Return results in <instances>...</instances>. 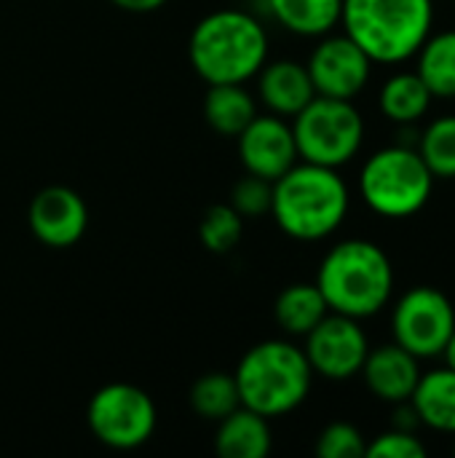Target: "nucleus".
Masks as SVG:
<instances>
[{
	"mask_svg": "<svg viewBox=\"0 0 455 458\" xmlns=\"http://www.w3.org/2000/svg\"><path fill=\"white\" fill-rule=\"evenodd\" d=\"M188 59L209 86L247 83L268 62V32L255 13L220 8L193 27Z\"/></svg>",
	"mask_w": 455,
	"mask_h": 458,
	"instance_id": "nucleus-3",
	"label": "nucleus"
},
{
	"mask_svg": "<svg viewBox=\"0 0 455 458\" xmlns=\"http://www.w3.org/2000/svg\"><path fill=\"white\" fill-rule=\"evenodd\" d=\"M271 199H274V182L247 172V174L231 188L228 204H231L241 217H260V215H271Z\"/></svg>",
	"mask_w": 455,
	"mask_h": 458,
	"instance_id": "nucleus-27",
	"label": "nucleus"
},
{
	"mask_svg": "<svg viewBox=\"0 0 455 458\" xmlns=\"http://www.w3.org/2000/svg\"><path fill=\"white\" fill-rule=\"evenodd\" d=\"M241 236H244V217L231 204H212L198 223V239L215 255H225L236 250Z\"/></svg>",
	"mask_w": 455,
	"mask_h": 458,
	"instance_id": "nucleus-25",
	"label": "nucleus"
},
{
	"mask_svg": "<svg viewBox=\"0 0 455 458\" xmlns=\"http://www.w3.org/2000/svg\"><path fill=\"white\" fill-rule=\"evenodd\" d=\"M327 314L330 306L316 282H295L284 287L274 303V319L290 338H306Z\"/></svg>",
	"mask_w": 455,
	"mask_h": 458,
	"instance_id": "nucleus-18",
	"label": "nucleus"
},
{
	"mask_svg": "<svg viewBox=\"0 0 455 458\" xmlns=\"http://www.w3.org/2000/svg\"><path fill=\"white\" fill-rule=\"evenodd\" d=\"M27 220L40 244L51 250H67L83 239L88 228V207L72 188L48 185L29 201Z\"/></svg>",
	"mask_w": 455,
	"mask_h": 458,
	"instance_id": "nucleus-13",
	"label": "nucleus"
},
{
	"mask_svg": "<svg viewBox=\"0 0 455 458\" xmlns=\"http://www.w3.org/2000/svg\"><path fill=\"white\" fill-rule=\"evenodd\" d=\"M110 3L129 13H150V11H158L161 5H166L169 0H110Z\"/></svg>",
	"mask_w": 455,
	"mask_h": 458,
	"instance_id": "nucleus-30",
	"label": "nucleus"
},
{
	"mask_svg": "<svg viewBox=\"0 0 455 458\" xmlns=\"http://www.w3.org/2000/svg\"><path fill=\"white\" fill-rule=\"evenodd\" d=\"M453 3H455V0H453Z\"/></svg>",
	"mask_w": 455,
	"mask_h": 458,
	"instance_id": "nucleus-34",
	"label": "nucleus"
},
{
	"mask_svg": "<svg viewBox=\"0 0 455 458\" xmlns=\"http://www.w3.org/2000/svg\"><path fill=\"white\" fill-rule=\"evenodd\" d=\"M437 177L416 148L386 145L375 150L359 169V196L370 212L386 220H405L418 215L432 193Z\"/></svg>",
	"mask_w": 455,
	"mask_h": 458,
	"instance_id": "nucleus-6",
	"label": "nucleus"
},
{
	"mask_svg": "<svg viewBox=\"0 0 455 458\" xmlns=\"http://www.w3.org/2000/svg\"><path fill=\"white\" fill-rule=\"evenodd\" d=\"M392 427H394V429H405V432H418V429H421L418 411L413 408V403H410V400H405V403H397V405H394Z\"/></svg>",
	"mask_w": 455,
	"mask_h": 458,
	"instance_id": "nucleus-29",
	"label": "nucleus"
},
{
	"mask_svg": "<svg viewBox=\"0 0 455 458\" xmlns=\"http://www.w3.org/2000/svg\"><path fill=\"white\" fill-rule=\"evenodd\" d=\"M432 102H434V97L418 72H394L383 81V86L378 91L381 113L397 126L418 123L429 113Z\"/></svg>",
	"mask_w": 455,
	"mask_h": 458,
	"instance_id": "nucleus-21",
	"label": "nucleus"
},
{
	"mask_svg": "<svg viewBox=\"0 0 455 458\" xmlns=\"http://www.w3.org/2000/svg\"><path fill=\"white\" fill-rule=\"evenodd\" d=\"M349 209V185L333 166L298 161L274 180L271 215L290 239L322 242L343 225Z\"/></svg>",
	"mask_w": 455,
	"mask_h": 458,
	"instance_id": "nucleus-1",
	"label": "nucleus"
},
{
	"mask_svg": "<svg viewBox=\"0 0 455 458\" xmlns=\"http://www.w3.org/2000/svg\"><path fill=\"white\" fill-rule=\"evenodd\" d=\"M394 266L370 239H346L327 250L316 271V287L330 311L354 319L381 314L394 298Z\"/></svg>",
	"mask_w": 455,
	"mask_h": 458,
	"instance_id": "nucleus-2",
	"label": "nucleus"
},
{
	"mask_svg": "<svg viewBox=\"0 0 455 458\" xmlns=\"http://www.w3.org/2000/svg\"><path fill=\"white\" fill-rule=\"evenodd\" d=\"M249 3H252V5H257V8H263V11L268 8V0H249Z\"/></svg>",
	"mask_w": 455,
	"mask_h": 458,
	"instance_id": "nucleus-32",
	"label": "nucleus"
},
{
	"mask_svg": "<svg viewBox=\"0 0 455 458\" xmlns=\"http://www.w3.org/2000/svg\"><path fill=\"white\" fill-rule=\"evenodd\" d=\"M241 405L271 419H282L298 411L311 392L314 370L303 346L287 338H271L255 344L233 373Z\"/></svg>",
	"mask_w": 455,
	"mask_h": 458,
	"instance_id": "nucleus-5",
	"label": "nucleus"
},
{
	"mask_svg": "<svg viewBox=\"0 0 455 458\" xmlns=\"http://www.w3.org/2000/svg\"><path fill=\"white\" fill-rule=\"evenodd\" d=\"M421 360L394 341L375 349L370 346L365 365L359 370L370 394L389 405L410 400L421 381Z\"/></svg>",
	"mask_w": 455,
	"mask_h": 458,
	"instance_id": "nucleus-14",
	"label": "nucleus"
},
{
	"mask_svg": "<svg viewBox=\"0 0 455 458\" xmlns=\"http://www.w3.org/2000/svg\"><path fill=\"white\" fill-rule=\"evenodd\" d=\"M413 408L418 411L421 427L442 435H455V370L437 368L421 373V381L410 397Z\"/></svg>",
	"mask_w": 455,
	"mask_h": 458,
	"instance_id": "nucleus-17",
	"label": "nucleus"
},
{
	"mask_svg": "<svg viewBox=\"0 0 455 458\" xmlns=\"http://www.w3.org/2000/svg\"><path fill=\"white\" fill-rule=\"evenodd\" d=\"M453 456H455V435H453Z\"/></svg>",
	"mask_w": 455,
	"mask_h": 458,
	"instance_id": "nucleus-33",
	"label": "nucleus"
},
{
	"mask_svg": "<svg viewBox=\"0 0 455 458\" xmlns=\"http://www.w3.org/2000/svg\"><path fill=\"white\" fill-rule=\"evenodd\" d=\"M292 134L300 161L341 169L365 142V118L351 99L314 97L295 118Z\"/></svg>",
	"mask_w": 455,
	"mask_h": 458,
	"instance_id": "nucleus-7",
	"label": "nucleus"
},
{
	"mask_svg": "<svg viewBox=\"0 0 455 458\" xmlns=\"http://www.w3.org/2000/svg\"><path fill=\"white\" fill-rule=\"evenodd\" d=\"M416 72L434 99H455V30L434 32L418 48Z\"/></svg>",
	"mask_w": 455,
	"mask_h": 458,
	"instance_id": "nucleus-22",
	"label": "nucleus"
},
{
	"mask_svg": "<svg viewBox=\"0 0 455 458\" xmlns=\"http://www.w3.org/2000/svg\"><path fill=\"white\" fill-rule=\"evenodd\" d=\"M440 357H445V365L455 370V330L451 333V338H448V344H445V349H442V354Z\"/></svg>",
	"mask_w": 455,
	"mask_h": 458,
	"instance_id": "nucleus-31",
	"label": "nucleus"
},
{
	"mask_svg": "<svg viewBox=\"0 0 455 458\" xmlns=\"http://www.w3.org/2000/svg\"><path fill=\"white\" fill-rule=\"evenodd\" d=\"M190 408L196 411V416H201L204 421H220L228 413H233L236 408H241V397H239V386L233 373H204L193 386H190Z\"/></svg>",
	"mask_w": 455,
	"mask_h": 458,
	"instance_id": "nucleus-23",
	"label": "nucleus"
},
{
	"mask_svg": "<svg viewBox=\"0 0 455 458\" xmlns=\"http://www.w3.org/2000/svg\"><path fill=\"white\" fill-rule=\"evenodd\" d=\"M236 140L244 172L263 180L274 182L300 161L292 123H287V118L282 115H255Z\"/></svg>",
	"mask_w": 455,
	"mask_h": 458,
	"instance_id": "nucleus-12",
	"label": "nucleus"
},
{
	"mask_svg": "<svg viewBox=\"0 0 455 458\" xmlns=\"http://www.w3.org/2000/svg\"><path fill=\"white\" fill-rule=\"evenodd\" d=\"M416 150L437 180H455V115L429 121L418 134Z\"/></svg>",
	"mask_w": 455,
	"mask_h": 458,
	"instance_id": "nucleus-24",
	"label": "nucleus"
},
{
	"mask_svg": "<svg viewBox=\"0 0 455 458\" xmlns=\"http://www.w3.org/2000/svg\"><path fill=\"white\" fill-rule=\"evenodd\" d=\"M455 330L453 301L432 287L418 284L400 295L392 306V338L421 362L442 354L451 333Z\"/></svg>",
	"mask_w": 455,
	"mask_h": 458,
	"instance_id": "nucleus-9",
	"label": "nucleus"
},
{
	"mask_svg": "<svg viewBox=\"0 0 455 458\" xmlns=\"http://www.w3.org/2000/svg\"><path fill=\"white\" fill-rule=\"evenodd\" d=\"M341 27L373 64H400L432 35L434 0H343Z\"/></svg>",
	"mask_w": 455,
	"mask_h": 458,
	"instance_id": "nucleus-4",
	"label": "nucleus"
},
{
	"mask_svg": "<svg viewBox=\"0 0 455 458\" xmlns=\"http://www.w3.org/2000/svg\"><path fill=\"white\" fill-rule=\"evenodd\" d=\"M306 67H308L314 91L319 97L351 99V102L367 89L370 75H373V59L346 32L322 35Z\"/></svg>",
	"mask_w": 455,
	"mask_h": 458,
	"instance_id": "nucleus-11",
	"label": "nucleus"
},
{
	"mask_svg": "<svg viewBox=\"0 0 455 458\" xmlns=\"http://www.w3.org/2000/svg\"><path fill=\"white\" fill-rule=\"evenodd\" d=\"M255 115H257V102L244 89V83H212L209 86L204 97V118L217 134L239 137Z\"/></svg>",
	"mask_w": 455,
	"mask_h": 458,
	"instance_id": "nucleus-20",
	"label": "nucleus"
},
{
	"mask_svg": "<svg viewBox=\"0 0 455 458\" xmlns=\"http://www.w3.org/2000/svg\"><path fill=\"white\" fill-rule=\"evenodd\" d=\"M303 352L314 376L327 381H349L359 376L370 352V341L362 330V319L330 311L303 338Z\"/></svg>",
	"mask_w": 455,
	"mask_h": 458,
	"instance_id": "nucleus-10",
	"label": "nucleus"
},
{
	"mask_svg": "<svg viewBox=\"0 0 455 458\" xmlns=\"http://www.w3.org/2000/svg\"><path fill=\"white\" fill-rule=\"evenodd\" d=\"M343 0H268L265 13L287 32L300 38H322L341 24Z\"/></svg>",
	"mask_w": 455,
	"mask_h": 458,
	"instance_id": "nucleus-19",
	"label": "nucleus"
},
{
	"mask_svg": "<svg viewBox=\"0 0 455 458\" xmlns=\"http://www.w3.org/2000/svg\"><path fill=\"white\" fill-rule=\"evenodd\" d=\"M426 445L418 432L405 429H386L367 443V458H426Z\"/></svg>",
	"mask_w": 455,
	"mask_h": 458,
	"instance_id": "nucleus-28",
	"label": "nucleus"
},
{
	"mask_svg": "<svg viewBox=\"0 0 455 458\" xmlns=\"http://www.w3.org/2000/svg\"><path fill=\"white\" fill-rule=\"evenodd\" d=\"M86 424L102 445L113 451H137L156 435L158 408L145 389L115 381L91 394Z\"/></svg>",
	"mask_w": 455,
	"mask_h": 458,
	"instance_id": "nucleus-8",
	"label": "nucleus"
},
{
	"mask_svg": "<svg viewBox=\"0 0 455 458\" xmlns=\"http://www.w3.org/2000/svg\"><path fill=\"white\" fill-rule=\"evenodd\" d=\"M257 94L263 107L282 118H295L316 97L308 67L295 59L265 62L257 72Z\"/></svg>",
	"mask_w": 455,
	"mask_h": 458,
	"instance_id": "nucleus-15",
	"label": "nucleus"
},
{
	"mask_svg": "<svg viewBox=\"0 0 455 458\" xmlns=\"http://www.w3.org/2000/svg\"><path fill=\"white\" fill-rule=\"evenodd\" d=\"M271 445H274V435L268 419L244 405L217 421V432H215L217 456L265 458L271 454Z\"/></svg>",
	"mask_w": 455,
	"mask_h": 458,
	"instance_id": "nucleus-16",
	"label": "nucleus"
},
{
	"mask_svg": "<svg viewBox=\"0 0 455 458\" xmlns=\"http://www.w3.org/2000/svg\"><path fill=\"white\" fill-rule=\"evenodd\" d=\"M367 454V437L359 427L349 421L327 424L316 437V456L319 458H362Z\"/></svg>",
	"mask_w": 455,
	"mask_h": 458,
	"instance_id": "nucleus-26",
	"label": "nucleus"
}]
</instances>
